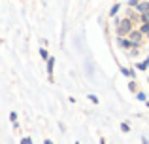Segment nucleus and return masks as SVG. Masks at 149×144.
I'll return each instance as SVG.
<instances>
[{"label":"nucleus","instance_id":"obj_10","mask_svg":"<svg viewBox=\"0 0 149 144\" xmlns=\"http://www.w3.org/2000/svg\"><path fill=\"white\" fill-rule=\"evenodd\" d=\"M138 68H140V70H146V68H149L147 61H146V63H138Z\"/></svg>","mask_w":149,"mask_h":144},{"label":"nucleus","instance_id":"obj_17","mask_svg":"<svg viewBox=\"0 0 149 144\" xmlns=\"http://www.w3.org/2000/svg\"><path fill=\"white\" fill-rule=\"evenodd\" d=\"M44 144H53V140H49V138H45V140H44Z\"/></svg>","mask_w":149,"mask_h":144},{"label":"nucleus","instance_id":"obj_4","mask_svg":"<svg viewBox=\"0 0 149 144\" xmlns=\"http://www.w3.org/2000/svg\"><path fill=\"white\" fill-rule=\"evenodd\" d=\"M53 68H55V59L53 57H49L47 59V74H49V80L53 81Z\"/></svg>","mask_w":149,"mask_h":144},{"label":"nucleus","instance_id":"obj_13","mask_svg":"<svg viewBox=\"0 0 149 144\" xmlns=\"http://www.w3.org/2000/svg\"><path fill=\"white\" fill-rule=\"evenodd\" d=\"M128 89H130V91H136L138 87H136V84H134V81H130V84H128Z\"/></svg>","mask_w":149,"mask_h":144},{"label":"nucleus","instance_id":"obj_1","mask_svg":"<svg viewBox=\"0 0 149 144\" xmlns=\"http://www.w3.org/2000/svg\"><path fill=\"white\" fill-rule=\"evenodd\" d=\"M132 32V21L130 19H117V34L119 36H128Z\"/></svg>","mask_w":149,"mask_h":144},{"label":"nucleus","instance_id":"obj_6","mask_svg":"<svg viewBox=\"0 0 149 144\" xmlns=\"http://www.w3.org/2000/svg\"><path fill=\"white\" fill-rule=\"evenodd\" d=\"M140 32H142V34H149V23H143V25L140 27Z\"/></svg>","mask_w":149,"mask_h":144},{"label":"nucleus","instance_id":"obj_14","mask_svg":"<svg viewBox=\"0 0 149 144\" xmlns=\"http://www.w3.org/2000/svg\"><path fill=\"white\" fill-rule=\"evenodd\" d=\"M136 97H138V100H146V99H147V97H146V93H138Z\"/></svg>","mask_w":149,"mask_h":144},{"label":"nucleus","instance_id":"obj_16","mask_svg":"<svg viewBox=\"0 0 149 144\" xmlns=\"http://www.w3.org/2000/svg\"><path fill=\"white\" fill-rule=\"evenodd\" d=\"M89 99H91V100H93V103H95V104H98V99H96L95 95H91V97H89Z\"/></svg>","mask_w":149,"mask_h":144},{"label":"nucleus","instance_id":"obj_3","mask_svg":"<svg viewBox=\"0 0 149 144\" xmlns=\"http://www.w3.org/2000/svg\"><path fill=\"white\" fill-rule=\"evenodd\" d=\"M117 44H119L121 48H125V49H132V48H136V46L132 44V42L128 40V38H125V36H123V38H121V36L117 38Z\"/></svg>","mask_w":149,"mask_h":144},{"label":"nucleus","instance_id":"obj_2","mask_svg":"<svg viewBox=\"0 0 149 144\" xmlns=\"http://www.w3.org/2000/svg\"><path fill=\"white\" fill-rule=\"evenodd\" d=\"M128 36H130L128 40H130L132 44H134L136 48H138V46H140V42H142V32H140V30H132V32L128 34Z\"/></svg>","mask_w":149,"mask_h":144},{"label":"nucleus","instance_id":"obj_7","mask_svg":"<svg viewBox=\"0 0 149 144\" xmlns=\"http://www.w3.org/2000/svg\"><path fill=\"white\" fill-rule=\"evenodd\" d=\"M121 72H123V76H128V78H134V72L128 70V68H121Z\"/></svg>","mask_w":149,"mask_h":144},{"label":"nucleus","instance_id":"obj_15","mask_svg":"<svg viewBox=\"0 0 149 144\" xmlns=\"http://www.w3.org/2000/svg\"><path fill=\"white\" fill-rule=\"evenodd\" d=\"M21 144H32V140H30L29 137H25V138H23V140H21Z\"/></svg>","mask_w":149,"mask_h":144},{"label":"nucleus","instance_id":"obj_18","mask_svg":"<svg viewBox=\"0 0 149 144\" xmlns=\"http://www.w3.org/2000/svg\"><path fill=\"white\" fill-rule=\"evenodd\" d=\"M142 144H149V142H147V138H142Z\"/></svg>","mask_w":149,"mask_h":144},{"label":"nucleus","instance_id":"obj_9","mask_svg":"<svg viewBox=\"0 0 149 144\" xmlns=\"http://www.w3.org/2000/svg\"><path fill=\"white\" fill-rule=\"evenodd\" d=\"M10 119H11V123L17 125V114H15V112H10Z\"/></svg>","mask_w":149,"mask_h":144},{"label":"nucleus","instance_id":"obj_19","mask_svg":"<svg viewBox=\"0 0 149 144\" xmlns=\"http://www.w3.org/2000/svg\"><path fill=\"white\" fill-rule=\"evenodd\" d=\"M100 144H106V140H104V138H100Z\"/></svg>","mask_w":149,"mask_h":144},{"label":"nucleus","instance_id":"obj_11","mask_svg":"<svg viewBox=\"0 0 149 144\" xmlns=\"http://www.w3.org/2000/svg\"><path fill=\"white\" fill-rule=\"evenodd\" d=\"M121 129H123L125 133H128V131H130V127H128V123H121Z\"/></svg>","mask_w":149,"mask_h":144},{"label":"nucleus","instance_id":"obj_20","mask_svg":"<svg viewBox=\"0 0 149 144\" xmlns=\"http://www.w3.org/2000/svg\"><path fill=\"white\" fill-rule=\"evenodd\" d=\"M147 108H149V103H147Z\"/></svg>","mask_w":149,"mask_h":144},{"label":"nucleus","instance_id":"obj_5","mask_svg":"<svg viewBox=\"0 0 149 144\" xmlns=\"http://www.w3.org/2000/svg\"><path fill=\"white\" fill-rule=\"evenodd\" d=\"M136 10H138V13H147L149 11V2H138Z\"/></svg>","mask_w":149,"mask_h":144},{"label":"nucleus","instance_id":"obj_12","mask_svg":"<svg viewBox=\"0 0 149 144\" xmlns=\"http://www.w3.org/2000/svg\"><path fill=\"white\" fill-rule=\"evenodd\" d=\"M117 10H119V4H115V6L111 8V11H109V15H115V13H117Z\"/></svg>","mask_w":149,"mask_h":144},{"label":"nucleus","instance_id":"obj_8","mask_svg":"<svg viewBox=\"0 0 149 144\" xmlns=\"http://www.w3.org/2000/svg\"><path fill=\"white\" fill-rule=\"evenodd\" d=\"M40 55H42V59H45V61L49 59V55H47V49H44V48L40 49Z\"/></svg>","mask_w":149,"mask_h":144}]
</instances>
